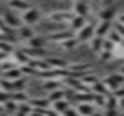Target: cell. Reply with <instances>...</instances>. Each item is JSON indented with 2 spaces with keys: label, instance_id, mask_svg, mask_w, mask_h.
Masks as SVG:
<instances>
[{
  "label": "cell",
  "instance_id": "1",
  "mask_svg": "<svg viewBox=\"0 0 124 116\" xmlns=\"http://www.w3.org/2000/svg\"><path fill=\"white\" fill-rule=\"evenodd\" d=\"M102 83L107 86L108 91H114L116 88H118L120 86L124 84V76L121 73H116V74H110L107 77H104Z\"/></svg>",
  "mask_w": 124,
  "mask_h": 116
},
{
  "label": "cell",
  "instance_id": "2",
  "mask_svg": "<svg viewBox=\"0 0 124 116\" xmlns=\"http://www.w3.org/2000/svg\"><path fill=\"white\" fill-rule=\"evenodd\" d=\"M39 19H40V12H39V9H36V7H29L28 10H25V13H23V16H22V22H23L25 25H29V26L38 23Z\"/></svg>",
  "mask_w": 124,
  "mask_h": 116
},
{
  "label": "cell",
  "instance_id": "3",
  "mask_svg": "<svg viewBox=\"0 0 124 116\" xmlns=\"http://www.w3.org/2000/svg\"><path fill=\"white\" fill-rule=\"evenodd\" d=\"M74 36H75V32L72 29H69V30H61V32H55V33L48 35L46 41L48 42H59L61 44V42L69 39V38H74Z\"/></svg>",
  "mask_w": 124,
  "mask_h": 116
},
{
  "label": "cell",
  "instance_id": "4",
  "mask_svg": "<svg viewBox=\"0 0 124 116\" xmlns=\"http://www.w3.org/2000/svg\"><path fill=\"white\" fill-rule=\"evenodd\" d=\"M94 30H95L94 25H85L84 28H81L77 32L75 38H77L78 42H87V41H90L94 36Z\"/></svg>",
  "mask_w": 124,
  "mask_h": 116
},
{
  "label": "cell",
  "instance_id": "5",
  "mask_svg": "<svg viewBox=\"0 0 124 116\" xmlns=\"http://www.w3.org/2000/svg\"><path fill=\"white\" fill-rule=\"evenodd\" d=\"M74 18V13L72 12H54V13H51L49 16H48V19L49 20H52V22H56V23H65V22H68L69 23V20Z\"/></svg>",
  "mask_w": 124,
  "mask_h": 116
},
{
  "label": "cell",
  "instance_id": "6",
  "mask_svg": "<svg viewBox=\"0 0 124 116\" xmlns=\"http://www.w3.org/2000/svg\"><path fill=\"white\" fill-rule=\"evenodd\" d=\"M110 30H111V20H101V22L95 26L94 35H95V36H100V38H105Z\"/></svg>",
  "mask_w": 124,
  "mask_h": 116
},
{
  "label": "cell",
  "instance_id": "7",
  "mask_svg": "<svg viewBox=\"0 0 124 116\" xmlns=\"http://www.w3.org/2000/svg\"><path fill=\"white\" fill-rule=\"evenodd\" d=\"M3 20L9 28H20L22 26V19H19L16 15H13V12H6L3 16Z\"/></svg>",
  "mask_w": 124,
  "mask_h": 116
},
{
  "label": "cell",
  "instance_id": "8",
  "mask_svg": "<svg viewBox=\"0 0 124 116\" xmlns=\"http://www.w3.org/2000/svg\"><path fill=\"white\" fill-rule=\"evenodd\" d=\"M85 25H87V18H85V16L74 15V18L69 20V28L72 29L74 32H78L81 28H84Z\"/></svg>",
  "mask_w": 124,
  "mask_h": 116
},
{
  "label": "cell",
  "instance_id": "9",
  "mask_svg": "<svg viewBox=\"0 0 124 116\" xmlns=\"http://www.w3.org/2000/svg\"><path fill=\"white\" fill-rule=\"evenodd\" d=\"M116 12H117L116 6H113V4L105 6V7L101 10V13H100V19H101V20H113V18L116 16Z\"/></svg>",
  "mask_w": 124,
  "mask_h": 116
},
{
  "label": "cell",
  "instance_id": "10",
  "mask_svg": "<svg viewBox=\"0 0 124 116\" xmlns=\"http://www.w3.org/2000/svg\"><path fill=\"white\" fill-rule=\"evenodd\" d=\"M88 12H90V7H88V4H87L85 1H75V4H74V12H72L74 15L85 16V18H87Z\"/></svg>",
  "mask_w": 124,
  "mask_h": 116
},
{
  "label": "cell",
  "instance_id": "11",
  "mask_svg": "<svg viewBox=\"0 0 124 116\" xmlns=\"http://www.w3.org/2000/svg\"><path fill=\"white\" fill-rule=\"evenodd\" d=\"M46 62L49 64L51 68H58V70H63L68 67V62L62 58H55V57H51V58H46Z\"/></svg>",
  "mask_w": 124,
  "mask_h": 116
},
{
  "label": "cell",
  "instance_id": "12",
  "mask_svg": "<svg viewBox=\"0 0 124 116\" xmlns=\"http://www.w3.org/2000/svg\"><path fill=\"white\" fill-rule=\"evenodd\" d=\"M71 106V103H69V100H66V99H61V100H56V102H54L52 103V109L56 112V113H63L68 107Z\"/></svg>",
  "mask_w": 124,
  "mask_h": 116
},
{
  "label": "cell",
  "instance_id": "13",
  "mask_svg": "<svg viewBox=\"0 0 124 116\" xmlns=\"http://www.w3.org/2000/svg\"><path fill=\"white\" fill-rule=\"evenodd\" d=\"M9 6L15 10H20V12H25L31 7V4L26 1V0H9Z\"/></svg>",
  "mask_w": 124,
  "mask_h": 116
},
{
  "label": "cell",
  "instance_id": "14",
  "mask_svg": "<svg viewBox=\"0 0 124 116\" xmlns=\"http://www.w3.org/2000/svg\"><path fill=\"white\" fill-rule=\"evenodd\" d=\"M29 105L33 109H42V110H45V109L49 107L51 102L48 99H32V100H29Z\"/></svg>",
  "mask_w": 124,
  "mask_h": 116
},
{
  "label": "cell",
  "instance_id": "15",
  "mask_svg": "<svg viewBox=\"0 0 124 116\" xmlns=\"http://www.w3.org/2000/svg\"><path fill=\"white\" fill-rule=\"evenodd\" d=\"M77 110H78V113L81 116H90L94 110V105L91 103H79L78 106H77Z\"/></svg>",
  "mask_w": 124,
  "mask_h": 116
},
{
  "label": "cell",
  "instance_id": "16",
  "mask_svg": "<svg viewBox=\"0 0 124 116\" xmlns=\"http://www.w3.org/2000/svg\"><path fill=\"white\" fill-rule=\"evenodd\" d=\"M105 109H118V99L110 91L107 96H105V105H104Z\"/></svg>",
  "mask_w": 124,
  "mask_h": 116
},
{
  "label": "cell",
  "instance_id": "17",
  "mask_svg": "<svg viewBox=\"0 0 124 116\" xmlns=\"http://www.w3.org/2000/svg\"><path fill=\"white\" fill-rule=\"evenodd\" d=\"M19 33H20V38L22 39H26V41H29V39H32L35 36V30L29 25H22L19 28Z\"/></svg>",
  "mask_w": 124,
  "mask_h": 116
},
{
  "label": "cell",
  "instance_id": "18",
  "mask_svg": "<svg viewBox=\"0 0 124 116\" xmlns=\"http://www.w3.org/2000/svg\"><path fill=\"white\" fill-rule=\"evenodd\" d=\"M91 90H93V93H95V94H108L110 93L107 86L102 83V80H98L97 83H94L93 86H91Z\"/></svg>",
  "mask_w": 124,
  "mask_h": 116
},
{
  "label": "cell",
  "instance_id": "19",
  "mask_svg": "<svg viewBox=\"0 0 124 116\" xmlns=\"http://www.w3.org/2000/svg\"><path fill=\"white\" fill-rule=\"evenodd\" d=\"M102 41H104V38H100V36H95V35L90 39V47H91V49L94 52H100L102 49Z\"/></svg>",
  "mask_w": 124,
  "mask_h": 116
},
{
  "label": "cell",
  "instance_id": "20",
  "mask_svg": "<svg viewBox=\"0 0 124 116\" xmlns=\"http://www.w3.org/2000/svg\"><path fill=\"white\" fill-rule=\"evenodd\" d=\"M28 42H29V48H43L48 41H46V38H40V36H36L35 35Z\"/></svg>",
  "mask_w": 124,
  "mask_h": 116
},
{
  "label": "cell",
  "instance_id": "21",
  "mask_svg": "<svg viewBox=\"0 0 124 116\" xmlns=\"http://www.w3.org/2000/svg\"><path fill=\"white\" fill-rule=\"evenodd\" d=\"M62 83L59 80H45V83H43V90H46L48 93H51V91H54V90H56V88H61Z\"/></svg>",
  "mask_w": 124,
  "mask_h": 116
},
{
  "label": "cell",
  "instance_id": "22",
  "mask_svg": "<svg viewBox=\"0 0 124 116\" xmlns=\"http://www.w3.org/2000/svg\"><path fill=\"white\" fill-rule=\"evenodd\" d=\"M61 99H65V90H62V88H56V90L51 91L48 96V100L51 102V105L56 100H61Z\"/></svg>",
  "mask_w": 124,
  "mask_h": 116
},
{
  "label": "cell",
  "instance_id": "23",
  "mask_svg": "<svg viewBox=\"0 0 124 116\" xmlns=\"http://www.w3.org/2000/svg\"><path fill=\"white\" fill-rule=\"evenodd\" d=\"M10 99H12L13 102H16L17 105H19V103H26V102H29V97L26 96L25 91H16V93L10 94Z\"/></svg>",
  "mask_w": 124,
  "mask_h": 116
},
{
  "label": "cell",
  "instance_id": "24",
  "mask_svg": "<svg viewBox=\"0 0 124 116\" xmlns=\"http://www.w3.org/2000/svg\"><path fill=\"white\" fill-rule=\"evenodd\" d=\"M25 52L28 54V57L31 58H42L45 57V49L43 48H28V49H25Z\"/></svg>",
  "mask_w": 124,
  "mask_h": 116
},
{
  "label": "cell",
  "instance_id": "25",
  "mask_svg": "<svg viewBox=\"0 0 124 116\" xmlns=\"http://www.w3.org/2000/svg\"><path fill=\"white\" fill-rule=\"evenodd\" d=\"M78 44H79V42L77 41V38H75V36H74V38H69V39H66V41H63V42H61L62 48H63V49H68V51L75 49Z\"/></svg>",
  "mask_w": 124,
  "mask_h": 116
},
{
  "label": "cell",
  "instance_id": "26",
  "mask_svg": "<svg viewBox=\"0 0 124 116\" xmlns=\"http://www.w3.org/2000/svg\"><path fill=\"white\" fill-rule=\"evenodd\" d=\"M81 81H82L85 86H88L90 88H91V86H93L94 83H97V81H98V77H97V76H94V74H91V73H87L85 76H82V77H81Z\"/></svg>",
  "mask_w": 124,
  "mask_h": 116
},
{
  "label": "cell",
  "instance_id": "27",
  "mask_svg": "<svg viewBox=\"0 0 124 116\" xmlns=\"http://www.w3.org/2000/svg\"><path fill=\"white\" fill-rule=\"evenodd\" d=\"M4 76H6L10 81H13V80L19 78V77L22 76V71H20V68H10V70H6Z\"/></svg>",
  "mask_w": 124,
  "mask_h": 116
},
{
  "label": "cell",
  "instance_id": "28",
  "mask_svg": "<svg viewBox=\"0 0 124 116\" xmlns=\"http://www.w3.org/2000/svg\"><path fill=\"white\" fill-rule=\"evenodd\" d=\"M107 39H110L113 44H116V45H118L120 42H121V39H123V36L120 35V33H117L114 29H111L110 32H108V35H107Z\"/></svg>",
  "mask_w": 124,
  "mask_h": 116
},
{
  "label": "cell",
  "instance_id": "29",
  "mask_svg": "<svg viewBox=\"0 0 124 116\" xmlns=\"http://www.w3.org/2000/svg\"><path fill=\"white\" fill-rule=\"evenodd\" d=\"M12 83H13V91H23L25 87H26V81L23 78H20V77L13 80Z\"/></svg>",
  "mask_w": 124,
  "mask_h": 116
},
{
  "label": "cell",
  "instance_id": "30",
  "mask_svg": "<svg viewBox=\"0 0 124 116\" xmlns=\"http://www.w3.org/2000/svg\"><path fill=\"white\" fill-rule=\"evenodd\" d=\"M4 109L7 110V112H17V103L16 102H13L12 99H9L6 103H4Z\"/></svg>",
  "mask_w": 124,
  "mask_h": 116
},
{
  "label": "cell",
  "instance_id": "31",
  "mask_svg": "<svg viewBox=\"0 0 124 116\" xmlns=\"http://www.w3.org/2000/svg\"><path fill=\"white\" fill-rule=\"evenodd\" d=\"M105 96L107 94H95L94 93V105L95 106H104L105 105Z\"/></svg>",
  "mask_w": 124,
  "mask_h": 116
},
{
  "label": "cell",
  "instance_id": "32",
  "mask_svg": "<svg viewBox=\"0 0 124 116\" xmlns=\"http://www.w3.org/2000/svg\"><path fill=\"white\" fill-rule=\"evenodd\" d=\"M116 47H117V45L113 44L110 39H104V41H102V49H104V51H113V52H114ZM102 49H101V51H102Z\"/></svg>",
  "mask_w": 124,
  "mask_h": 116
},
{
  "label": "cell",
  "instance_id": "33",
  "mask_svg": "<svg viewBox=\"0 0 124 116\" xmlns=\"http://www.w3.org/2000/svg\"><path fill=\"white\" fill-rule=\"evenodd\" d=\"M100 54V58H101V61H110L111 58H114V52L113 51H100L98 52Z\"/></svg>",
  "mask_w": 124,
  "mask_h": 116
},
{
  "label": "cell",
  "instance_id": "34",
  "mask_svg": "<svg viewBox=\"0 0 124 116\" xmlns=\"http://www.w3.org/2000/svg\"><path fill=\"white\" fill-rule=\"evenodd\" d=\"M0 51L4 52V54H9V52H13V47H12L10 44L4 42V41H1V42H0Z\"/></svg>",
  "mask_w": 124,
  "mask_h": 116
},
{
  "label": "cell",
  "instance_id": "35",
  "mask_svg": "<svg viewBox=\"0 0 124 116\" xmlns=\"http://www.w3.org/2000/svg\"><path fill=\"white\" fill-rule=\"evenodd\" d=\"M0 87L4 90V91H7V93H10V91H13V83L12 81H7V80H3L1 83H0Z\"/></svg>",
  "mask_w": 124,
  "mask_h": 116
},
{
  "label": "cell",
  "instance_id": "36",
  "mask_svg": "<svg viewBox=\"0 0 124 116\" xmlns=\"http://www.w3.org/2000/svg\"><path fill=\"white\" fill-rule=\"evenodd\" d=\"M114 30H116L117 33H120V35L124 38V25L121 23V22H118V20L114 22Z\"/></svg>",
  "mask_w": 124,
  "mask_h": 116
},
{
  "label": "cell",
  "instance_id": "37",
  "mask_svg": "<svg viewBox=\"0 0 124 116\" xmlns=\"http://www.w3.org/2000/svg\"><path fill=\"white\" fill-rule=\"evenodd\" d=\"M62 116H81V115L78 113V110H77V109H74V107H71V106H69V107L62 113Z\"/></svg>",
  "mask_w": 124,
  "mask_h": 116
},
{
  "label": "cell",
  "instance_id": "38",
  "mask_svg": "<svg viewBox=\"0 0 124 116\" xmlns=\"http://www.w3.org/2000/svg\"><path fill=\"white\" fill-rule=\"evenodd\" d=\"M111 93H113L117 99H121V97H124V84H123V86H120L118 88H116V90H114V91H111Z\"/></svg>",
  "mask_w": 124,
  "mask_h": 116
},
{
  "label": "cell",
  "instance_id": "39",
  "mask_svg": "<svg viewBox=\"0 0 124 116\" xmlns=\"http://www.w3.org/2000/svg\"><path fill=\"white\" fill-rule=\"evenodd\" d=\"M10 99V94L7 91H0V105H4Z\"/></svg>",
  "mask_w": 124,
  "mask_h": 116
},
{
  "label": "cell",
  "instance_id": "40",
  "mask_svg": "<svg viewBox=\"0 0 124 116\" xmlns=\"http://www.w3.org/2000/svg\"><path fill=\"white\" fill-rule=\"evenodd\" d=\"M102 115L104 116H118V110L117 109H105V112Z\"/></svg>",
  "mask_w": 124,
  "mask_h": 116
},
{
  "label": "cell",
  "instance_id": "41",
  "mask_svg": "<svg viewBox=\"0 0 124 116\" xmlns=\"http://www.w3.org/2000/svg\"><path fill=\"white\" fill-rule=\"evenodd\" d=\"M118 107H121V109L124 110V97L118 99Z\"/></svg>",
  "mask_w": 124,
  "mask_h": 116
},
{
  "label": "cell",
  "instance_id": "42",
  "mask_svg": "<svg viewBox=\"0 0 124 116\" xmlns=\"http://www.w3.org/2000/svg\"><path fill=\"white\" fill-rule=\"evenodd\" d=\"M90 116H104V115H102L101 112H93V113H91Z\"/></svg>",
  "mask_w": 124,
  "mask_h": 116
},
{
  "label": "cell",
  "instance_id": "43",
  "mask_svg": "<svg viewBox=\"0 0 124 116\" xmlns=\"http://www.w3.org/2000/svg\"><path fill=\"white\" fill-rule=\"evenodd\" d=\"M118 22H121V23L124 25V13H123V15H120V16H118Z\"/></svg>",
  "mask_w": 124,
  "mask_h": 116
},
{
  "label": "cell",
  "instance_id": "44",
  "mask_svg": "<svg viewBox=\"0 0 124 116\" xmlns=\"http://www.w3.org/2000/svg\"><path fill=\"white\" fill-rule=\"evenodd\" d=\"M104 1H105V6H110L113 3V0H104Z\"/></svg>",
  "mask_w": 124,
  "mask_h": 116
},
{
  "label": "cell",
  "instance_id": "45",
  "mask_svg": "<svg viewBox=\"0 0 124 116\" xmlns=\"http://www.w3.org/2000/svg\"><path fill=\"white\" fill-rule=\"evenodd\" d=\"M120 73H121V74H123V76H124V65H123V67H121V70H120Z\"/></svg>",
  "mask_w": 124,
  "mask_h": 116
}]
</instances>
